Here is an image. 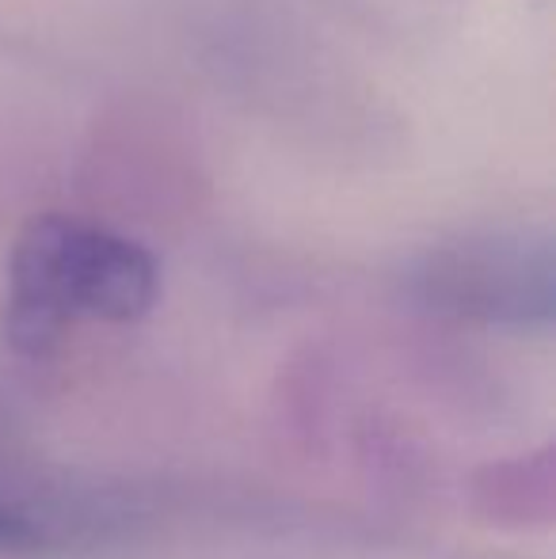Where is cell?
Returning a JSON list of instances; mask_svg holds the SVG:
<instances>
[{
	"instance_id": "7a4b0ae2",
	"label": "cell",
	"mask_w": 556,
	"mask_h": 559,
	"mask_svg": "<svg viewBox=\"0 0 556 559\" xmlns=\"http://www.w3.org/2000/svg\"><path fill=\"white\" fill-rule=\"evenodd\" d=\"M409 289L438 317L507 332H549L556 312L553 236L537 228L450 236L409 266Z\"/></svg>"
},
{
	"instance_id": "3957f363",
	"label": "cell",
	"mask_w": 556,
	"mask_h": 559,
	"mask_svg": "<svg viewBox=\"0 0 556 559\" xmlns=\"http://www.w3.org/2000/svg\"><path fill=\"white\" fill-rule=\"evenodd\" d=\"M54 530L46 518L20 502L0 499V556H38L54 545Z\"/></svg>"
},
{
	"instance_id": "6da1fadb",
	"label": "cell",
	"mask_w": 556,
	"mask_h": 559,
	"mask_svg": "<svg viewBox=\"0 0 556 559\" xmlns=\"http://www.w3.org/2000/svg\"><path fill=\"white\" fill-rule=\"evenodd\" d=\"M156 294L161 271L138 240L46 214L23 228L8 259L4 338L38 358L58 346L73 320L134 324L156 305Z\"/></svg>"
}]
</instances>
